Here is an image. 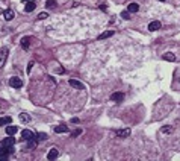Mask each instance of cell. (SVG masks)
<instances>
[{"label": "cell", "mask_w": 180, "mask_h": 161, "mask_svg": "<svg viewBox=\"0 0 180 161\" xmlns=\"http://www.w3.org/2000/svg\"><path fill=\"white\" fill-rule=\"evenodd\" d=\"M55 132L61 134V132H68V128L65 125H59V126H55Z\"/></svg>", "instance_id": "obj_14"}, {"label": "cell", "mask_w": 180, "mask_h": 161, "mask_svg": "<svg viewBox=\"0 0 180 161\" xmlns=\"http://www.w3.org/2000/svg\"><path fill=\"white\" fill-rule=\"evenodd\" d=\"M11 122H12L11 117H2L0 119V125H11Z\"/></svg>", "instance_id": "obj_18"}, {"label": "cell", "mask_w": 180, "mask_h": 161, "mask_svg": "<svg viewBox=\"0 0 180 161\" xmlns=\"http://www.w3.org/2000/svg\"><path fill=\"white\" fill-rule=\"evenodd\" d=\"M159 2H165V0H159Z\"/></svg>", "instance_id": "obj_29"}, {"label": "cell", "mask_w": 180, "mask_h": 161, "mask_svg": "<svg viewBox=\"0 0 180 161\" xmlns=\"http://www.w3.org/2000/svg\"><path fill=\"white\" fill-rule=\"evenodd\" d=\"M32 66H33V62H29V67H27V72H30V68H32Z\"/></svg>", "instance_id": "obj_28"}, {"label": "cell", "mask_w": 180, "mask_h": 161, "mask_svg": "<svg viewBox=\"0 0 180 161\" xmlns=\"http://www.w3.org/2000/svg\"><path fill=\"white\" fill-rule=\"evenodd\" d=\"M58 155H59V151H58L56 147H53V149H50L49 155H47V160H56Z\"/></svg>", "instance_id": "obj_9"}, {"label": "cell", "mask_w": 180, "mask_h": 161, "mask_svg": "<svg viewBox=\"0 0 180 161\" xmlns=\"http://www.w3.org/2000/svg\"><path fill=\"white\" fill-rule=\"evenodd\" d=\"M130 135V129L129 128H126V129H120V131H116V137H120V138H127Z\"/></svg>", "instance_id": "obj_6"}, {"label": "cell", "mask_w": 180, "mask_h": 161, "mask_svg": "<svg viewBox=\"0 0 180 161\" xmlns=\"http://www.w3.org/2000/svg\"><path fill=\"white\" fill-rule=\"evenodd\" d=\"M121 17H123L124 20H129L130 18V12H129V11H124V12L121 14Z\"/></svg>", "instance_id": "obj_24"}, {"label": "cell", "mask_w": 180, "mask_h": 161, "mask_svg": "<svg viewBox=\"0 0 180 161\" xmlns=\"http://www.w3.org/2000/svg\"><path fill=\"white\" fill-rule=\"evenodd\" d=\"M20 120L21 122H30V117L26 114V112H21V114H20Z\"/></svg>", "instance_id": "obj_21"}, {"label": "cell", "mask_w": 180, "mask_h": 161, "mask_svg": "<svg viewBox=\"0 0 180 161\" xmlns=\"http://www.w3.org/2000/svg\"><path fill=\"white\" fill-rule=\"evenodd\" d=\"M36 135L32 131H29V129H24L23 132H21V138H23L24 141H29V140H32V138H35Z\"/></svg>", "instance_id": "obj_4"}, {"label": "cell", "mask_w": 180, "mask_h": 161, "mask_svg": "<svg viewBox=\"0 0 180 161\" xmlns=\"http://www.w3.org/2000/svg\"><path fill=\"white\" fill-rule=\"evenodd\" d=\"M165 61H176V56H174V53H171V52H168V53H165V55L162 56Z\"/></svg>", "instance_id": "obj_16"}, {"label": "cell", "mask_w": 180, "mask_h": 161, "mask_svg": "<svg viewBox=\"0 0 180 161\" xmlns=\"http://www.w3.org/2000/svg\"><path fill=\"white\" fill-rule=\"evenodd\" d=\"M46 6L49 8V9H53V8H56V2H55V0H47Z\"/></svg>", "instance_id": "obj_20"}, {"label": "cell", "mask_w": 180, "mask_h": 161, "mask_svg": "<svg viewBox=\"0 0 180 161\" xmlns=\"http://www.w3.org/2000/svg\"><path fill=\"white\" fill-rule=\"evenodd\" d=\"M35 6H36V5H35V2H32V0H30V2H27V3H26L24 11H26V12H32V11L35 9Z\"/></svg>", "instance_id": "obj_11"}, {"label": "cell", "mask_w": 180, "mask_h": 161, "mask_svg": "<svg viewBox=\"0 0 180 161\" xmlns=\"http://www.w3.org/2000/svg\"><path fill=\"white\" fill-rule=\"evenodd\" d=\"M17 132V126H6V134L8 135H14V134Z\"/></svg>", "instance_id": "obj_17"}, {"label": "cell", "mask_w": 180, "mask_h": 161, "mask_svg": "<svg viewBox=\"0 0 180 161\" xmlns=\"http://www.w3.org/2000/svg\"><path fill=\"white\" fill-rule=\"evenodd\" d=\"M162 132L163 134H169V132H173V128L171 126H163L162 128Z\"/></svg>", "instance_id": "obj_23"}, {"label": "cell", "mask_w": 180, "mask_h": 161, "mask_svg": "<svg viewBox=\"0 0 180 161\" xmlns=\"http://www.w3.org/2000/svg\"><path fill=\"white\" fill-rule=\"evenodd\" d=\"M14 143H15V140L12 138V135H11L9 138H5V140L2 141V144H3L5 147H12V146H14Z\"/></svg>", "instance_id": "obj_10"}, {"label": "cell", "mask_w": 180, "mask_h": 161, "mask_svg": "<svg viewBox=\"0 0 180 161\" xmlns=\"http://www.w3.org/2000/svg\"><path fill=\"white\" fill-rule=\"evenodd\" d=\"M123 99H124V94L120 93V91H116V93L110 94V100H112V102H121Z\"/></svg>", "instance_id": "obj_5"}, {"label": "cell", "mask_w": 180, "mask_h": 161, "mask_svg": "<svg viewBox=\"0 0 180 161\" xmlns=\"http://www.w3.org/2000/svg\"><path fill=\"white\" fill-rule=\"evenodd\" d=\"M38 137H39V140H47V134H38Z\"/></svg>", "instance_id": "obj_27"}, {"label": "cell", "mask_w": 180, "mask_h": 161, "mask_svg": "<svg viewBox=\"0 0 180 161\" xmlns=\"http://www.w3.org/2000/svg\"><path fill=\"white\" fill-rule=\"evenodd\" d=\"M3 17H5V20H12L14 18V12L11 9H6V11H3Z\"/></svg>", "instance_id": "obj_12"}, {"label": "cell", "mask_w": 180, "mask_h": 161, "mask_svg": "<svg viewBox=\"0 0 180 161\" xmlns=\"http://www.w3.org/2000/svg\"><path fill=\"white\" fill-rule=\"evenodd\" d=\"M12 152H14V147H5L2 144L0 146V161H6L9 154H12Z\"/></svg>", "instance_id": "obj_1"}, {"label": "cell", "mask_w": 180, "mask_h": 161, "mask_svg": "<svg viewBox=\"0 0 180 161\" xmlns=\"http://www.w3.org/2000/svg\"><path fill=\"white\" fill-rule=\"evenodd\" d=\"M70 85H71L73 88H76V90H85L83 84L79 82V80H76V79H70Z\"/></svg>", "instance_id": "obj_7"}, {"label": "cell", "mask_w": 180, "mask_h": 161, "mask_svg": "<svg viewBox=\"0 0 180 161\" xmlns=\"http://www.w3.org/2000/svg\"><path fill=\"white\" fill-rule=\"evenodd\" d=\"M29 41H30L29 37H26V38L21 40V46H23V49H29Z\"/></svg>", "instance_id": "obj_19"}, {"label": "cell", "mask_w": 180, "mask_h": 161, "mask_svg": "<svg viewBox=\"0 0 180 161\" xmlns=\"http://www.w3.org/2000/svg\"><path fill=\"white\" fill-rule=\"evenodd\" d=\"M161 28H162L161 21H151V23L148 24V30H151V32H155V30L161 29Z\"/></svg>", "instance_id": "obj_8"}, {"label": "cell", "mask_w": 180, "mask_h": 161, "mask_svg": "<svg viewBox=\"0 0 180 161\" xmlns=\"http://www.w3.org/2000/svg\"><path fill=\"white\" fill-rule=\"evenodd\" d=\"M112 35H114V30H106V32H103V34L98 37V40H104V38H109V37H112Z\"/></svg>", "instance_id": "obj_15"}, {"label": "cell", "mask_w": 180, "mask_h": 161, "mask_svg": "<svg viewBox=\"0 0 180 161\" xmlns=\"http://www.w3.org/2000/svg\"><path fill=\"white\" fill-rule=\"evenodd\" d=\"M9 85H11V87H14V88H21V87H23V80H21L20 78H11L9 79Z\"/></svg>", "instance_id": "obj_3"}, {"label": "cell", "mask_w": 180, "mask_h": 161, "mask_svg": "<svg viewBox=\"0 0 180 161\" xmlns=\"http://www.w3.org/2000/svg\"><path fill=\"white\" fill-rule=\"evenodd\" d=\"M127 11H129V12H138L139 6H138V3H130L129 6H127Z\"/></svg>", "instance_id": "obj_13"}, {"label": "cell", "mask_w": 180, "mask_h": 161, "mask_svg": "<svg viewBox=\"0 0 180 161\" xmlns=\"http://www.w3.org/2000/svg\"><path fill=\"white\" fill-rule=\"evenodd\" d=\"M47 17H49V15H47L46 12H41V14H39L36 18H38V20H44V18H47Z\"/></svg>", "instance_id": "obj_25"}, {"label": "cell", "mask_w": 180, "mask_h": 161, "mask_svg": "<svg viewBox=\"0 0 180 161\" xmlns=\"http://www.w3.org/2000/svg\"><path fill=\"white\" fill-rule=\"evenodd\" d=\"M80 129H76V131H74V132H71V137H77V135H80Z\"/></svg>", "instance_id": "obj_26"}, {"label": "cell", "mask_w": 180, "mask_h": 161, "mask_svg": "<svg viewBox=\"0 0 180 161\" xmlns=\"http://www.w3.org/2000/svg\"><path fill=\"white\" fill-rule=\"evenodd\" d=\"M8 47H2L0 49V68L5 66V62H6V58H8Z\"/></svg>", "instance_id": "obj_2"}, {"label": "cell", "mask_w": 180, "mask_h": 161, "mask_svg": "<svg viewBox=\"0 0 180 161\" xmlns=\"http://www.w3.org/2000/svg\"><path fill=\"white\" fill-rule=\"evenodd\" d=\"M35 138H36V137H35ZM35 138H32V140L27 141V147H30V149H32V147H36V140H35Z\"/></svg>", "instance_id": "obj_22"}]
</instances>
